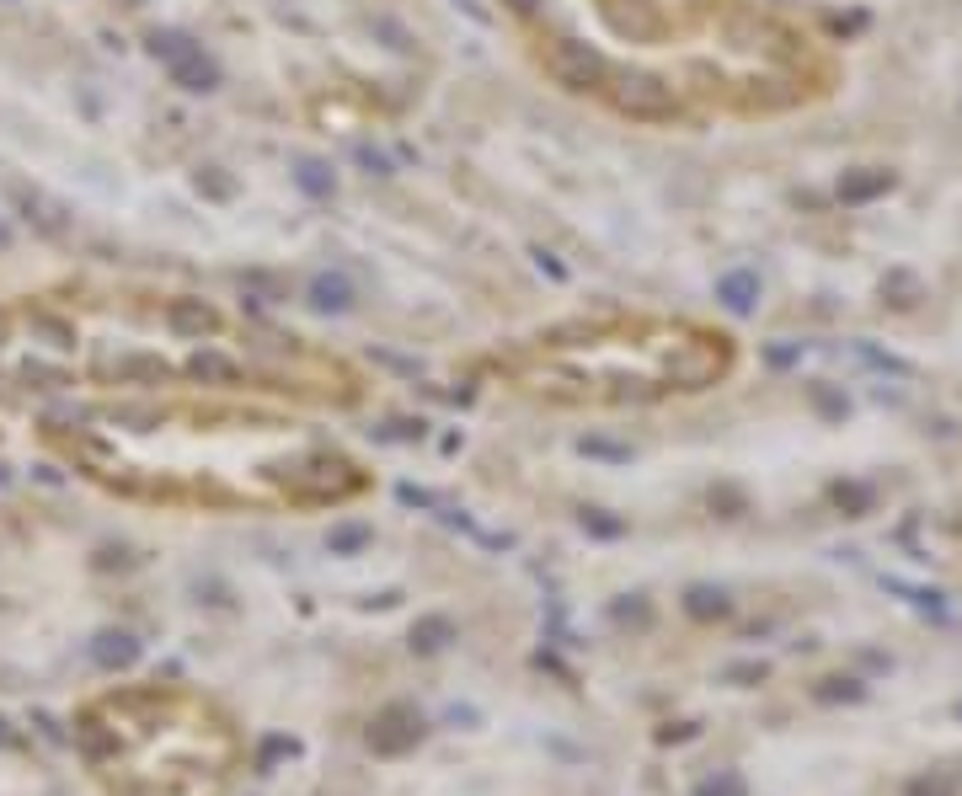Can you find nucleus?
<instances>
[{
    "label": "nucleus",
    "mask_w": 962,
    "mask_h": 796,
    "mask_svg": "<svg viewBox=\"0 0 962 796\" xmlns=\"http://www.w3.org/2000/svg\"><path fill=\"white\" fill-rule=\"evenodd\" d=\"M150 722L134 716V700H107L86 722V743L97 759H123L161 791H209L230 764V738L214 716L188 695H145Z\"/></svg>",
    "instance_id": "nucleus-1"
},
{
    "label": "nucleus",
    "mask_w": 962,
    "mask_h": 796,
    "mask_svg": "<svg viewBox=\"0 0 962 796\" xmlns=\"http://www.w3.org/2000/svg\"><path fill=\"white\" fill-rule=\"evenodd\" d=\"M610 97H615V107H620L626 118H647V123H653V118H669V113H674V91L663 86V81H653V75H620Z\"/></svg>",
    "instance_id": "nucleus-2"
},
{
    "label": "nucleus",
    "mask_w": 962,
    "mask_h": 796,
    "mask_svg": "<svg viewBox=\"0 0 962 796\" xmlns=\"http://www.w3.org/2000/svg\"><path fill=\"white\" fill-rule=\"evenodd\" d=\"M546 70L556 75L562 86H572V91H588V86H599L604 75H610V65H604V54H594L588 43H556V49L546 54Z\"/></svg>",
    "instance_id": "nucleus-3"
},
{
    "label": "nucleus",
    "mask_w": 962,
    "mask_h": 796,
    "mask_svg": "<svg viewBox=\"0 0 962 796\" xmlns=\"http://www.w3.org/2000/svg\"><path fill=\"white\" fill-rule=\"evenodd\" d=\"M155 54H166V65L188 91H209L214 86V65L204 59V49H193L188 38H155Z\"/></svg>",
    "instance_id": "nucleus-4"
},
{
    "label": "nucleus",
    "mask_w": 962,
    "mask_h": 796,
    "mask_svg": "<svg viewBox=\"0 0 962 796\" xmlns=\"http://www.w3.org/2000/svg\"><path fill=\"white\" fill-rule=\"evenodd\" d=\"M172 326H177L182 337H204L209 326H214V316H209L204 300H177V305H172Z\"/></svg>",
    "instance_id": "nucleus-5"
},
{
    "label": "nucleus",
    "mask_w": 962,
    "mask_h": 796,
    "mask_svg": "<svg viewBox=\"0 0 962 796\" xmlns=\"http://www.w3.org/2000/svg\"><path fill=\"white\" fill-rule=\"evenodd\" d=\"M107 374H118V380H161V358H139V353H123L107 364Z\"/></svg>",
    "instance_id": "nucleus-6"
},
{
    "label": "nucleus",
    "mask_w": 962,
    "mask_h": 796,
    "mask_svg": "<svg viewBox=\"0 0 962 796\" xmlns=\"http://www.w3.org/2000/svg\"><path fill=\"white\" fill-rule=\"evenodd\" d=\"M193 374H198V380H236L241 364H236V358H225V353H214V348H204V353H193Z\"/></svg>",
    "instance_id": "nucleus-7"
},
{
    "label": "nucleus",
    "mask_w": 962,
    "mask_h": 796,
    "mask_svg": "<svg viewBox=\"0 0 962 796\" xmlns=\"http://www.w3.org/2000/svg\"><path fill=\"white\" fill-rule=\"evenodd\" d=\"M310 300H316L321 310H343L348 305V284H343V278H316V284H310Z\"/></svg>",
    "instance_id": "nucleus-8"
},
{
    "label": "nucleus",
    "mask_w": 962,
    "mask_h": 796,
    "mask_svg": "<svg viewBox=\"0 0 962 796\" xmlns=\"http://www.w3.org/2000/svg\"><path fill=\"white\" fill-rule=\"evenodd\" d=\"M300 182L310 187V193H332V177H327V171H321L316 161H305V166H300Z\"/></svg>",
    "instance_id": "nucleus-9"
},
{
    "label": "nucleus",
    "mask_w": 962,
    "mask_h": 796,
    "mask_svg": "<svg viewBox=\"0 0 962 796\" xmlns=\"http://www.w3.org/2000/svg\"><path fill=\"white\" fill-rule=\"evenodd\" d=\"M514 6H519V11H535V6H540V0H514Z\"/></svg>",
    "instance_id": "nucleus-10"
}]
</instances>
